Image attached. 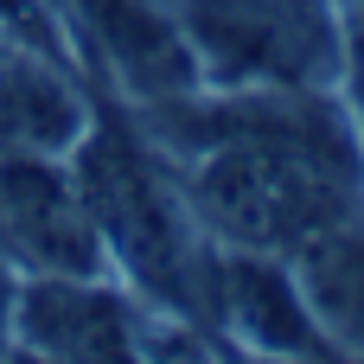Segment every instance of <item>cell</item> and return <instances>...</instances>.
<instances>
[{"instance_id":"6da1fadb","label":"cell","mask_w":364,"mask_h":364,"mask_svg":"<svg viewBox=\"0 0 364 364\" xmlns=\"http://www.w3.org/2000/svg\"><path fill=\"white\" fill-rule=\"evenodd\" d=\"M160 147L186 160V198L237 250L294 256L314 230L364 211V154L352 122L294 83L186 90L147 109Z\"/></svg>"},{"instance_id":"7a4b0ae2","label":"cell","mask_w":364,"mask_h":364,"mask_svg":"<svg viewBox=\"0 0 364 364\" xmlns=\"http://www.w3.org/2000/svg\"><path fill=\"white\" fill-rule=\"evenodd\" d=\"M77 192L96 218L102 250L128 269V282L160 301L179 320H218V250L198 218V205L173 186V173L154 160V147L122 128H83L77 134Z\"/></svg>"},{"instance_id":"3957f363","label":"cell","mask_w":364,"mask_h":364,"mask_svg":"<svg viewBox=\"0 0 364 364\" xmlns=\"http://www.w3.org/2000/svg\"><path fill=\"white\" fill-rule=\"evenodd\" d=\"M173 19L224 83L320 90L346 64L326 0H173Z\"/></svg>"},{"instance_id":"277c9868","label":"cell","mask_w":364,"mask_h":364,"mask_svg":"<svg viewBox=\"0 0 364 364\" xmlns=\"http://www.w3.org/2000/svg\"><path fill=\"white\" fill-rule=\"evenodd\" d=\"M51 13L64 19V32L83 38L90 64L115 77L128 96L160 102V96L205 90V64L192 38L160 0H51Z\"/></svg>"},{"instance_id":"5b68a950","label":"cell","mask_w":364,"mask_h":364,"mask_svg":"<svg viewBox=\"0 0 364 364\" xmlns=\"http://www.w3.org/2000/svg\"><path fill=\"white\" fill-rule=\"evenodd\" d=\"M0 250L38 275H109V250L77 179L45 154H0Z\"/></svg>"},{"instance_id":"8992f818","label":"cell","mask_w":364,"mask_h":364,"mask_svg":"<svg viewBox=\"0 0 364 364\" xmlns=\"http://www.w3.org/2000/svg\"><path fill=\"white\" fill-rule=\"evenodd\" d=\"M6 326L26 352L45 358H134L141 320L134 307L102 288V275H45L13 294Z\"/></svg>"},{"instance_id":"52a82bcc","label":"cell","mask_w":364,"mask_h":364,"mask_svg":"<svg viewBox=\"0 0 364 364\" xmlns=\"http://www.w3.org/2000/svg\"><path fill=\"white\" fill-rule=\"evenodd\" d=\"M90 128L77 83L32 51H0V154H64Z\"/></svg>"},{"instance_id":"ba28073f","label":"cell","mask_w":364,"mask_h":364,"mask_svg":"<svg viewBox=\"0 0 364 364\" xmlns=\"http://www.w3.org/2000/svg\"><path fill=\"white\" fill-rule=\"evenodd\" d=\"M218 320H230L243 339H256L269 352H320V326H314L301 288L262 250L218 256Z\"/></svg>"},{"instance_id":"9c48e42d","label":"cell","mask_w":364,"mask_h":364,"mask_svg":"<svg viewBox=\"0 0 364 364\" xmlns=\"http://www.w3.org/2000/svg\"><path fill=\"white\" fill-rule=\"evenodd\" d=\"M301 275V301L320 326V339H339V346H364V211L314 230L301 250H294Z\"/></svg>"},{"instance_id":"30bf717a","label":"cell","mask_w":364,"mask_h":364,"mask_svg":"<svg viewBox=\"0 0 364 364\" xmlns=\"http://www.w3.org/2000/svg\"><path fill=\"white\" fill-rule=\"evenodd\" d=\"M0 51H32V58L64 64L70 38H64V19L51 13V0H0Z\"/></svg>"},{"instance_id":"8fae6325","label":"cell","mask_w":364,"mask_h":364,"mask_svg":"<svg viewBox=\"0 0 364 364\" xmlns=\"http://www.w3.org/2000/svg\"><path fill=\"white\" fill-rule=\"evenodd\" d=\"M6 307H13V288H6V250H0V339H6Z\"/></svg>"},{"instance_id":"7c38bea8","label":"cell","mask_w":364,"mask_h":364,"mask_svg":"<svg viewBox=\"0 0 364 364\" xmlns=\"http://www.w3.org/2000/svg\"><path fill=\"white\" fill-rule=\"evenodd\" d=\"M358 102H364V45H358Z\"/></svg>"}]
</instances>
